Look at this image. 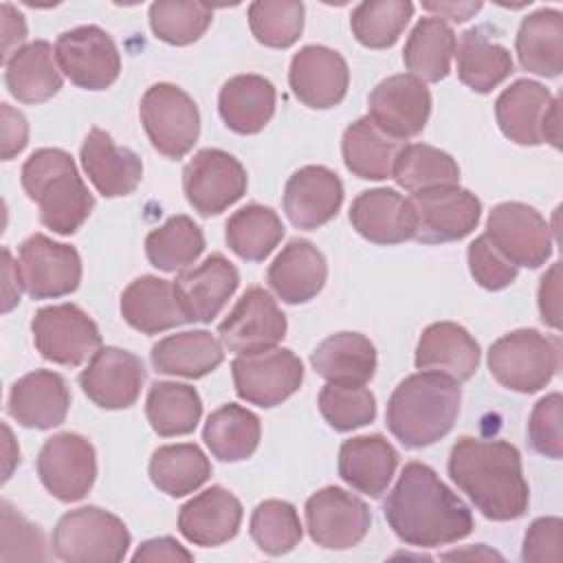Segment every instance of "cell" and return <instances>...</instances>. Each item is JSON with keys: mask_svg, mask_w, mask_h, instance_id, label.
Instances as JSON below:
<instances>
[{"mask_svg": "<svg viewBox=\"0 0 563 563\" xmlns=\"http://www.w3.org/2000/svg\"><path fill=\"white\" fill-rule=\"evenodd\" d=\"M383 515L394 534L413 548L449 545L473 532L468 506L422 462L405 464Z\"/></svg>", "mask_w": 563, "mask_h": 563, "instance_id": "cell-1", "label": "cell"}, {"mask_svg": "<svg viewBox=\"0 0 563 563\" xmlns=\"http://www.w3.org/2000/svg\"><path fill=\"white\" fill-rule=\"evenodd\" d=\"M449 475L486 519L510 521L528 510L530 488L521 455L506 440L460 438L449 455Z\"/></svg>", "mask_w": 563, "mask_h": 563, "instance_id": "cell-2", "label": "cell"}, {"mask_svg": "<svg viewBox=\"0 0 563 563\" xmlns=\"http://www.w3.org/2000/svg\"><path fill=\"white\" fill-rule=\"evenodd\" d=\"M462 402L460 380L449 374L420 369L398 383L387 400L385 420L407 449L442 440L455 424Z\"/></svg>", "mask_w": 563, "mask_h": 563, "instance_id": "cell-3", "label": "cell"}, {"mask_svg": "<svg viewBox=\"0 0 563 563\" xmlns=\"http://www.w3.org/2000/svg\"><path fill=\"white\" fill-rule=\"evenodd\" d=\"M20 180L26 196L37 205L42 224L57 235H73L95 207L73 156L59 147L35 150L24 161Z\"/></svg>", "mask_w": 563, "mask_h": 563, "instance_id": "cell-4", "label": "cell"}, {"mask_svg": "<svg viewBox=\"0 0 563 563\" xmlns=\"http://www.w3.org/2000/svg\"><path fill=\"white\" fill-rule=\"evenodd\" d=\"M490 376L506 389L534 394L543 389L561 365L559 339L534 328H519L499 336L488 347Z\"/></svg>", "mask_w": 563, "mask_h": 563, "instance_id": "cell-5", "label": "cell"}, {"mask_svg": "<svg viewBox=\"0 0 563 563\" xmlns=\"http://www.w3.org/2000/svg\"><path fill=\"white\" fill-rule=\"evenodd\" d=\"M130 541L125 523L99 506L68 510L53 528V552L68 563L123 561Z\"/></svg>", "mask_w": 563, "mask_h": 563, "instance_id": "cell-6", "label": "cell"}, {"mask_svg": "<svg viewBox=\"0 0 563 563\" xmlns=\"http://www.w3.org/2000/svg\"><path fill=\"white\" fill-rule=\"evenodd\" d=\"M501 134L517 145L550 143L561 147L559 99L539 81L517 79L495 101Z\"/></svg>", "mask_w": 563, "mask_h": 563, "instance_id": "cell-7", "label": "cell"}, {"mask_svg": "<svg viewBox=\"0 0 563 563\" xmlns=\"http://www.w3.org/2000/svg\"><path fill=\"white\" fill-rule=\"evenodd\" d=\"M139 117L152 147L167 158H183L198 141V106L176 84L150 86L141 97Z\"/></svg>", "mask_w": 563, "mask_h": 563, "instance_id": "cell-8", "label": "cell"}, {"mask_svg": "<svg viewBox=\"0 0 563 563\" xmlns=\"http://www.w3.org/2000/svg\"><path fill=\"white\" fill-rule=\"evenodd\" d=\"M35 350L51 363L77 367L101 350L97 323L77 303H53L31 321Z\"/></svg>", "mask_w": 563, "mask_h": 563, "instance_id": "cell-9", "label": "cell"}, {"mask_svg": "<svg viewBox=\"0 0 563 563\" xmlns=\"http://www.w3.org/2000/svg\"><path fill=\"white\" fill-rule=\"evenodd\" d=\"M249 187L242 163L218 147H205L183 169V191L187 202L202 218H211L235 205Z\"/></svg>", "mask_w": 563, "mask_h": 563, "instance_id": "cell-10", "label": "cell"}, {"mask_svg": "<svg viewBox=\"0 0 563 563\" xmlns=\"http://www.w3.org/2000/svg\"><path fill=\"white\" fill-rule=\"evenodd\" d=\"M486 240L515 266L539 268L552 257V231L526 202H499L486 220Z\"/></svg>", "mask_w": 563, "mask_h": 563, "instance_id": "cell-11", "label": "cell"}, {"mask_svg": "<svg viewBox=\"0 0 563 563\" xmlns=\"http://www.w3.org/2000/svg\"><path fill=\"white\" fill-rule=\"evenodd\" d=\"M235 394L257 407H275L290 398L303 383V363L288 347L238 354L231 363Z\"/></svg>", "mask_w": 563, "mask_h": 563, "instance_id": "cell-12", "label": "cell"}, {"mask_svg": "<svg viewBox=\"0 0 563 563\" xmlns=\"http://www.w3.org/2000/svg\"><path fill=\"white\" fill-rule=\"evenodd\" d=\"M18 271L31 299H57L77 290L81 257L75 246L33 233L18 246Z\"/></svg>", "mask_w": 563, "mask_h": 563, "instance_id": "cell-13", "label": "cell"}, {"mask_svg": "<svg viewBox=\"0 0 563 563\" xmlns=\"http://www.w3.org/2000/svg\"><path fill=\"white\" fill-rule=\"evenodd\" d=\"M55 57L59 70L84 90H106L121 73V55L114 40L95 24L59 33Z\"/></svg>", "mask_w": 563, "mask_h": 563, "instance_id": "cell-14", "label": "cell"}, {"mask_svg": "<svg viewBox=\"0 0 563 563\" xmlns=\"http://www.w3.org/2000/svg\"><path fill=\"white\" fill-rule=\"evenodd\" d=\"M42 486L59 501L84 499L97 479V455L88 438L64 431L48 438L37 453Z\"/></svg>", "mask_w": 563, "mask_h": 563, "instance_id": "cell-15", "label": "cell"}, {"mask_svg": "<svg viewBox=\"0 0 563 563\" xmlns=\"http://www.w3.org/2000/svg\"><path fill=\"white\" fill-rule=\"evenodd\" d=\"M369 526L367 504L339 486H325L306 501V528L321 548L350 550L365 539Z\"/></svg>", "mask_w": 563, "mask_h": 563, "instance_id": "cell-16", "label": "cell"}, {"mask_svg": "<svg viewBox=\"0 0 563 563\" xmlns=\"http://www.w3.org/2000/svg\"><path fill=\"white\" fill-rule=\"evenodd\" d=\"M286 314L273 295L260 286L246 288L233 310L218 325L222 345L235 354L273 350L286 336Z\"/></svg>", "mask_w": 563, "mask_h": 563, "instance_id": "cell-17", "label": "cell"}, {"mask_svg": "<svg viewBox=\"0 0 563 563\" xmlns=\"http://www.w3.org/2000/svg\"><path fill=\"white\" fill-rule=\"evenodd\" d=\"M416 211L413 240L422 244L455 242L471 235L482 218V202L460 185L438 187L411 198Z\"/></svg>", "mask_w": 563, "mask_h": 563, "instance_id": "cell-18", "label": "cell"}, {"mask_svg": "<svg viewBox=\"0 0 563 563\" xmlns=\"http://www.w3.org/2000/svg\"><path fill=\"white\" fill-rule=\"evenodd\" d=\"M367 117L387 136L402 141L420 134L431 114V92L413 75H391L367 97Z\"/></svg>", "mask_w": 563, "mask_h": 563, "instance_id": "cell-19", "label": "cell"}, {"mask_svg": "<svg viewBox=\"0 0 563 563\" xmlns=\"http://www.w3.org/2000/svg\"><path fill=\"white\" fill-rule=\"evenodd\" d=\"M288 84L303 106L314 110L334 108L347 95V62L334 48L308 44L292 55L288 68Z\"/></svg>", "mask_w": 563, "mask_h": 563, "instance_id": "cell-20", "label": "cell"}, {"mask_svg": "<svg viewBox=\"0 0 563 563\" xmlns=\"http://www.w3.org/2000/svg\"><path fill=\"white\" fill-rule=\"evenodd\" d=\"M145 383L143 361L123 347H101L79 374L84 394L101 409H128Z\"/></svg>", "mask_w": 563, "mask_h": 563, "instance_id": "cell-21", "label": "cell"}, {"mask_svg": "<svg viewBox=\"0 0 563 563\" xmlns=\"http://www.w3.org/2000/svg\"><path fill=\"white\" fill-rule=\"evenodd\" d=\"M240 286L238 268L222 255L211 253L202 264L176 275L174 288L189 323H211Z\"/></svg>", "mask_w": 563, "mask_h": 563, "instance_id": "cell-22", "label": "cell"}, {"mask_svg": "<svg viewBox=\"0 0 563 563\" xmlns=\"http://www.w3.org/2000/svg\"><path fill=\"white\" fill-rule=\"evenodd\" d=\"M350 222L372 244H400L416 233V211L409 198L389 187L361 191L350 205Z\"/></svg>", "mask_w": 563, "mask_h": 563, "instance_id": "cell-23", "label": "cell"}, {"mask_svg": "<svg viewBox=\"0 0 563 563\" xmlns=\"http://www.w3.org/2000/svg\"><path fill=\"white\" fill-rule=\"evenodd\" d=\"M343 205L341 178L323 165L297 169L284 189V211L297 229H319L328 224Z\"/></svg>", "mask_w": 563, "mask_h": 563, "instance_id": "cell-24", "label": "cell"}, {"mask_svg": "<svg viewBox=\"0 0 563 563\" xmlns=\"http://www.w3.org/2000/svg\"><path fill=\"white\" fill-rule=\"evenodd\" d=\"M79 158L88 180L106 198L130 196L143 178L141 156L130 147L117 145L101 128H90L81 143Z\"/></svg>", "mask_w": 563, "mask_h": 563, "instance_id": "cell-25", "label": "cell"}, {"mask_svg": "<svg viewBox=\"0 0 563 563\" xmlns=\"http://www.w3.org/2000/svg\"><path fill=\"white\" fill-rule=\"evenodd\" d=\"M70 391L62 374L35 369L11 385L7 409L9 416L26 429H53L66 420Z\"/></svg>", "mask_w": 563, "mask_h": 563, "instance_id": "cell-26", "label": "cell"}, {"mask_svg": "<svg viewBox=\"0 0 563 563\" xmlns=\"http://www.w3.org/2000/svg\"><path fill=\"white\" fill-rule=\"evenodd\" d=\"M242 523V504L224 486H209L178 510L180 534L202 548L231 541Z\"/></svg>", "mask_w": 563, "mask_h": 563, "instance_id": "cell-27", "label": "cell"}, {"mask_svg": "<svg viewBox=\"0 0 563 563\" xmlns=\"http://www.w3.org/2000/svg\"><path fill=\"white\" fill-rule=\"evenodd\" d=\"M328 277L323 253L308 240H290L273 260L266 282L284 303H306L319 295Z\"/></svg>", "mask_w": 563, "mask_h": 563, "instance_id": "cell-28", "label": "cell"}, {"mask_svg": "<svg viewBox=\"0 0 563 563\" xmlns=\"http://www.w3.org/2000/svg\"><path fill=\"white\" fill-rule=\"evenodd\" d=\"M121 317L128 325L143 334H158L169 328L189 323L185 314L174 282L141 275L121 295Z\"/></svg>", "mask_w": 563, "mask_h": 563, "instance_id": "cell-29", "label": "cell"}, {"mask_svg": "<svg viewBox=\"0 0 563 563\" xmlns=\"http://www.w3.org/2000/svg\"><path fill=\"white\" fill-rule=\"evenodd\" d=\"M479 343L466 328L453 321H438L422 330L416 345V367L433 369L468 380L479 365Z\"/></svg>", "mask_w": 563, "mask_h": 563, "instance_id": "cell-30", "label": "cell"}, {"mask_svg": "<svg viewBox=\"0 0 563 563\" xmlns=\"http://www.w3.org/2000/svg\"><path fill=\"white\" fill-rule=\"evenodd\" d=\"M398 466V451L383 435H356L339 449V475L354 490L380 497Z\"/></svg>", "mask_w": 563, "mask_h": 563, "instance_id": "cell-31", "label": "cell"}, {"mask_svg": "<svg viewBox=\"0 0 563 563\" xmlns=\"http://www.w3.org/2000/svg\"><path fill=\"white\" fill-rule=\"evenodd\" d=\"M275 86L262 75H235L218 95V112L224 125L238 134H257L275 114Z\"/></svg>", "mask_w": 563, "mask_h": 563, "instance_id": "cell-32", "label": "cell"}, {"mask_svg": "<svg viewBox=\"0 0 563 563\" xmlns=\"http://www.w3.org/2000/svg\"><path fill=\"white\" fill-rule=\"evenodd\" d=\"M312 369L334 385H365L376 372V347L361 332H336L310 354Z\"/></svg>", "mask_w": 563, "mask_h": 563, "instance_id": "cell-33", "label": "cell"}, {"mask_svg": "<svg viewBox=\"0 0 563 563\" xmlns=\"http://www.w3.org/2000/svg\"><path fill=\"white\" fill-rule=\"evenodd\" d=\"M4 84L22 103L48 101L62 88L55 48L46 40L24 44L4 62Z\"/></svg>", "mask_w": 563, "mask_h": 563, "instance_id": "cell-34", "label": "cell"}, {"mask_svg": "<svg viewBox=\"0 0 563 563\" xmlns=\"http://www.w3.org/2000/svg\"><path fill=\"white\" fill-rule=\"evenodd\" d=\"M150 356L161 374L202 378L224 361V345L209 330H185L156 341Z\"/></svg>", "mask_w": 563, "mask_h": 563, "instance_id": "cell-35", "label": "cell"}, {"mask_svg": "<svg viewBox=\"0 0 563 563\" xmlns=\"http://www.w3.org/2000/svg\"><path fill=\"white\" fill-rule=\"evenodd\" d=\"M515 48L519 64L541 77H559L563 70V13L539 9L519 24Z\"/></svg>", "mask_w": 563, "mask_h": 563, "instance_id": "cell-36", "label": "cell"}, {"mask_svg": "<svg viewBox=\"0 0 563 563\" xmlns=\"http://www.w3.org/2000/svg\"><path fill=\"white\" fill-rule=\"evenodd\" d=\"M400 147L402 143L387 136L369 117L350 123L341 139L345 167L363 180L389 178Z\"/></svg>", "mask_w": 563, "mask_h": 563, "instance_id": "cell-37", "label": "cell"}, {"mask_svg": "<svg viewBox=\"0 0 563 563\" xmlns=\"http://www.w3.org/2000/svg\"><path fill=\"white\" fill-rule=\"evenodd\" d=\"M455 33L435 15L420 18L411 29L407 44L402 48V62L409 75L420 81L438 84L451 70V59L455 55Z\"/></svg>", "mask_w": 563, "mask_h": 563, "instance_id": "cell-38", "label": "cell"}, {"mask_svg": "<svg viewBox=\"0 0 563 563\" xmlns=\"http://www.w3.org/2000/svg\"><path fill=\"white\" fill-rule=\"evenodd\" d=\"M457 77L471 90L486 95L512 73V57L506 46L493 42L482 29H468L455 44Z\"/></svg>", "mask_w": 563, "mask_h": 563, "instance_id": "cell-39", "label": "cell"}, {"mask_svg": "<svg viewBox=\"0 0 563 563\" xmlns=\"http://www.w3.org/2000/svg\"><path fill=\"white\" fill-rule=\"evenodd\" d=\"M260 418L235 402L222 405L209 413L202 427V440L220 462H242L251 457L260 444Z\"/></svg>", "mask_w": 563, "mask_h": 563, "instance_id": "cell-40", "label": "cell"}, {"mask_svg": "<svg viewBox=\"0 0 563 563\" xmlns=\"http://www.w3.org/2000/svg\"><path fill=\"white\" fill-rule=\"evenodd\" d=\"M152 484L169 495L185 497L198 490L211 475V462L205 451L194 442L158 446L150 457Z\"/></svg>", "mask_w": 563, "mask_h": 563, "instance_id": "cell-41", "label": "cell"}, {"mask_svg": "<svg viewBox=\"0 0 563 563\" xmlns=\"http://www.w3.org/2000/svg\"><path fill=\"white\" fill-rule=\"evenodd\" d=\"M145 416L161 438L187 435L200 422L202 400L196 387L187 383L158 380L147 391Z\"/></svg>", "mask_w": 563, "mask_h": 563, "instance_id": "cell-42", "label": "cell"}, {"mask_svg": "<svg viewBox=\"0 0 563 563\" xmlns=\"http://www.w3.org/2000/svg\"><path fill=\"white\" fill-rule=\"evenodd\" d=\"M391 178L413 196L438 187L460 185V167L451 154L433 145L407 143L394 161Z\"/></svg>", "mask_w": 563, "mask_h": 563, "instance_id": "cell-43", "label": "cell"}, {"mask_svg": "<svg viewBox=\"0 0 563 563\" xmlns=\"http://www.w3.org/2000/svg\"><path fill=\"white\" fill-rule=\"evenodd\" d=\"M284 238L279 216L264 205H246L231 213L224 224L227 246L244 262L266 260Z\"/></svg>", "mask_w": 563, "mask_h": 563, "instance_id": "cell-44", "label": "cell"}, {"mask_svg": "<svg viewBox=\"0 0 563 563\" xmlns=\"http://www.w3.org/2000/svg\"><path fill=\"white\" fill-rule=\"evenodd\" d=\"M205 251L202 229L189 216H172L165 224L145 238V255L150 264L163 273H180L194 264Z\"/></svg>", "mask_w": 563, "mask_h": 563, "instance_id": "cell-45", "label": "cell"}, {"mask_svg": "<svg viewBox=\"0 0 563 563\" xmlns=\"http://www.w3.org/2000/svg\"><path fill=\"white\" fill-rule=\"evenodd\" d=\"M413 15L409 0H369L352 9L350 26L354 37L367 48H389L398 42Z\"/></svg>", "mask_w": 563, "mask_h": 563, "instance_id": "cell-46", "label": "cell"}, {"mask_svg": "<svg viewBox=\"0 0 563 563\" xmlns=\"http://www.w3.org/2000/svg\"><path fill=\"white\" fill-rule=\"evenodd\" d=\"M249 532L262 552L279 556L299 545L303 528L299 521V512L290 501L266 499L260 501L251 512Z\"/></svg>", "mask_w": 563, "mask_h": 563, "instance_id": "cell-47", "label": "cell"}, {"mask_svg": "<svg viewBox=\"0 0 563 563\" xmlns=\"http://www.w3.org/2000/svg\"><path fill=\"white\" fill-rule=\"evenodd\" d=\"M213 20V9L194 0H158L150 7L152 33L167 44L187 46L205 35Z\"/></svg>", "mask_w": 563, "mask_h": 563, "instance_id": "cell-48", "label": "cell"}, {"mask_svg": "<svg viewBox=\"0 0 563 563\" xmlns=\"http://www.w3.org/2000/svg\"><path fill=\"white\" fill-rule=\"evenodd\" d=\"M303 13L297 0H257L249 4V26L260 44L288 48L303 31Z\"/></svg>", "mask_w": 563, "mask_h": 563, "instance_id": "cell-49", "label": "cell"}, {"mask_svg": "<svg viewBox=\"0 0 563 563\" xmlns=\"http://www.w3.org/2000/svg\"><path fill=\"white\" fill-rule=\"evenodd\" d=\"M319 411L334 431H352L376 418V398L365 385L328 383L319 391Z\"/></svg>", "mask_w": 563, "mask_h": 563, "instance_id": "cell-50", "label": "cell"}, {"mask_svg": "<svg viewBox=\"0 0 563 563\" xmlns=\"http://www.w3.org/2000/svg\"><path fill=\"white\" fill-rule=\"evenodd\" d=\"M563 398L559 391H552L537 400L528 418V440L530 446L552 460L563 455Z\"/></svg>", "mask_w": 563, "mask_h": 563, "instance_id": "cell-51", "label": "cell"}, {"mask_svg": "<svg viewBox=\"0 0 563 563\" xmlns=\"http://www.w3.org/2000/svg\"><path fill=\"white\" fill-rule=\"evenodd\" d=\"M468 271L473 279L486 290L508 288L517 279V266L510 264L488 240L486 235L475 238L466 249Z\"/></svg>", "mask_w": 563, "mask_h": 563, "instance_id": "cell-52", "label": "cell"}, {"mask_svg": "<svg viewBox=\"0 0 563 563\" xmlns=\"http://www.w3.org/2000/svg\"><path fill=\"white\" fill-rule=\"evenodd\" d=\"M561 541H563V521L559 517H541L530 523L521 545L523 561H561Z\"/></svg>", "mask_w": 563, "mask_h": 563, "instance_id": "cell-53", "label": "cell"}, {"mask_svg": "<svg viewBox=\"0 0 563 563\" xmlns=\"http://www.w3.org/2000/svg\"><path fill=\"white\" fill-rule=\"evenodd\" d=\"M2 539L9 541V539H15L18 545H22V554L24 559H44V552H42V532L37 526L29 523L22 515L13 512V508L2 501Z\"/></svg>", "mask_w": 563, "mask_h": 563, "instance_id": "cell-54", "label": "cell"}, {"mask_svg": "<svg viewBox=\"0 0 563 563\" xmlns=\"http://www.w3.org/2000/svg\"><path fill=\"white\" fill-rule=\"evenodd\" d=\"M561 264L554 262L539 284L541 321L554 330L561 328Z\"/></svg>", "mask_w": 563, "mask_h": 563, "instance_id": "cell-55", "label": "cell"}, {"mask_svg": "<svg viewBox=\"0 0 563 563\" xmlns=\"http://www.w3.org/2000/svg\"><path fill=\"white\" fill-rule=\"evenodd\" d=\"M2 161H11L29 143V123L24 114L9 103H2Z\"/></svg>", "mask_w": 563, "mask_h": 563, "instance_id": "cell-56", "label": "cell"}, {"mask_svg": "<svg viewBox=\"0 0 563 563\" xmlns=\"http://www.w3.org/2000/svg\"><path fill=\"white\" fill-rule=\"evenodd\" d=\"M132 561H194V554L172 537H156L143 541Z\"/></svg>", "mask_w": 563, "mask_h": 563, "instance_id": "cell-57", "label": "cell"}, {"mask_svg": "<svg viewBox=\"0 0 563 563\" xmlns=\"http://www.w3.org/2000/svg\"><path fill=\"white\" fill-rule=\"evenodd\" d=\"M0 15H2V35H4L2 59L7 62L15 51L22 48L20 44L26 40V22H24V15L9 2L0 4Z\"/></svg>", "mask_w": 563, "mask_h": 563, "instance_id": "cell-58", "label": "cell"}, {"mask_svg": "<svg viewBox=\"0 0 563 563\" xmlns=\"http://www.w3.org/2000/svg\"><path fill=\"white\" fill-rule=\"evenodd\" d=\"M2 255H4V266H2V277H4V284H2V312H9L13 306L20 303V292L24 290V286H22V277H20V271H18V262H13L11 251L7 246L2 249Z\"/></svg>", "mask_w": 563, "mask_h": 563, "instance_id": "cell-59", "label": "cell"}, {"mask_svg": "<svg viewBox=\"0 0 563 563\" xmlns=\"http://www.w3.org/2000/svg\"><path fill=\"white\" fill-rule=\"evenodd\" d=\"M422 9L431 11L440 20L466 22L482 9V2H422Z\"/></svg>", "mask_w": 563, "mask_h": 563, "instance_id": "cell-60", "label": "cell"}, {"mask_svg": "<svg viewBox=\"0 0 563 563\" xmlns=\"http://www.w3.org/2000/svg\"><path fill=\"white\" fill-rule=\"evenodd\" d=\"M457 556H475V559H501L497 552L486 550L484 545L479 548H471V550H455V552H446L442 554V559H457Z\"/></svg>", "mask_w": 563, "mask_h": 563, "instance_id": "cell-61", "label": "cell"}]
</instances>
